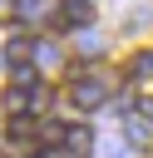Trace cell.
Instances as JSON below:
<instances>
[{
    "label": "cell",
    "mask_w": 153,
    "mask_h": 158,
    "mask_svg": "<svg viewBox=\"0 0 153 158\" xmlns=\"http://www.w3.org/2000/svg\"><path fill=\"white\" fill-rule=\"evenodd\" d=\"M39 59V40H30V35H15V40H5V64L20 74V69H30Z\"/></svg>",
    "instance_id": "3957f363"
},
{
    "label": "cell",
    "mask_w": 153,
    "mask_h": 158,
    "mask_svg": "<svg viewBox=\"0 0 153 158\" xmlns=\"http://www.w3.org/2000/svg\"><path fill=\"white\" fill-rule=\"evenodd\" d=\"M64 99H69L79 114H94V109L109 99V79H104V74H74V79L64 84Z\"/></svg>",
    "instance_id": "6da1fadb"
},
{
    "label": "cell",
    "mask_w": 153,
    "mask_h": 158,
    "mask_svg": "<svg viewBox=\"0 0 153 158\" xmlns=\"http://www.w3.org/2000/svg\"><path fill=\"white\" fill-rule=\"evenodd\" d=\"M10 143H39V118H35V114L10 118Z\"/></svg>",
    "instance_id": "5b68a950"
},
{
    "label": "cell",
    "mask_w": 153,
    "mask_h": 158,
    "mask_svg": "<svg viewBox=\"0 0 153 158\" xmlns=\"http://www.w3.org/2000/svg\"><path fill=\"white\" fill-rule=\"evenodd\" d=\"M128 138H133V143H148V128H143V123L133 118V123H128Z\"/></svg>",
    "instance_id": "8992f818"
},
{
    "label": "cell",
    "mask_w": 153,
    "mask_h": 158,
    "mask_svg": "<svg viewBox=\"0 0 153 158\" xmlns=\"http://www.w3.org/2000/svg\"><path fill=\"white\" fill-rule=\"evenodd\" d=\"M59 153H64V158H89V153H94V133H89V123H74V128H64V143H59Z\"/></svg>",
    "instance_id": "277c9868"
},
{
    "label": "cell",
    "mask_w": 153,
    "mask_h": 158,
    "mask_svg": "<svg viewBox=\"0 0 153 158\" xmlns=\"http://www.w3.org/2000/svg\"><path fill=\"white\" fill-rule=\"evenodd\" d=\"M54 25H59V30H89V25H94V5H89V0H59Z\"/></svg>",
    "instance_id": "7a4b0ae2"
}]
</instances>
